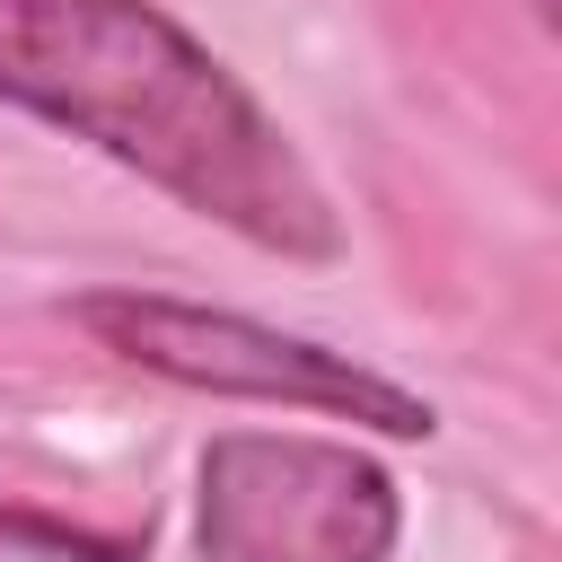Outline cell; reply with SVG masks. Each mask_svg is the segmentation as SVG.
<instances>
[{"label":"cell","instance_id":"obj_3","mask_svg":"<svg viewBox=\"0 0 562 562\" xmlns=\"http://www.w3.org/2000/svg\"><path fill=\"white\" fill-rule=\"evenodd\" d=\"M395 483L334 439H211L202 457V562H386Z\"/></svg>","mask_w":562,"mask_h":562},{"label":"cell","instance_id":"obj_2","mask_svg":"<svg viewBox=\"0 0 562 562\" xmlns=\"http://www.w3.org/2000/svg\"><path fill=\"white\" fill-rule=\"evenodd\" d=\"M79 325L114 360L176 378V386H202V395L334 413V422H369L386 439H430L422 395H404L395 378H378V369H360V360H342L307 334L255 325L237 307H193V299H167V290H97V299H79Z\"/></svg>","mask_w":562,"mask_h":562},{"label":"cell","instance_id":"obj_1","mask_svg":"<svg viewBox=\"0 0 562 562\" xmlns=\"http://www.w3.org/2000/svg\"><path fill=\"white\" fill-rule=\"evenodd\" d=\"M0 97L272 255L342 246L334 202L281 123L149 0H0Z\"/></svg>","mask_w":562,"mask_h":562}]
</instances>
